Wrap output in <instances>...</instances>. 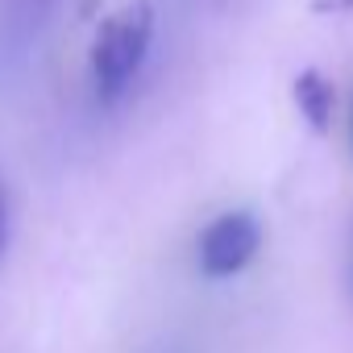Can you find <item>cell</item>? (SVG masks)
Masks as SVG:
<instances>
[{"mask_svg": "<svg viewBox=\"0 0 353 353\" xmlns=\"http://www.w3.org/2000/svg\"><path fill=\"white\" fill-rule=\"evenodd\" d=\"M154 42V5L150 0H133L121 13H112L92 46V79L100 100H117L141 71L145 54Z\"/></svg>", "mask_w": 353, "mask_h": 353, "instance_id": "obj_1", "label": "cell"}, {"mask_svg": "<svg viewBox=\"0 0 353 353\" xmlns=\"http://www.w3.org/2000/svg\"><path fill=\"white\" fill-rule=\"evenodd\" d=\"M262 250V225L254 212H221L200 233V270L204 279H233L241 274Z\"/></svg>", "mask_w": 353, "mask_h": 353, "instance_id": "obj_2", "label": "cell"}, {"mask_svg": "<svg viewBox=\"0 0 353 353\" xmlns=\"http://www.w3.org/2000/svg\"><path fill=\"white\" fill-rule=\"evenodd\" d=\"M291 96H295L303 121H307L316 133H328V125H332V108H336V88H332V79H328L324 71L307 67V71L295 75Z\"/></svg>", "mask_w": 353, "mask_h": 353, "instance_id": "obj_3", "label": "cell"}, {"mask_svg": "<svg viewBox=\"0 0 353 353\" xmlns=\"http://www.w3.org/2000/svg\"><path fill=\"white\" fill-rule=\"evenodd\" d=\"M316 9L320 13H345V9H353V0H316Z\"/></svg>", "mask_w": 353, "mask_h": 353, "instance_id": "obj_4", "label": "cell"}, {"mask_svg": "<svg viewBox=\"0 0 353 353\" xmlns=\"http://www.w3.org/2000/svg\"><path fill=\"white\" fill-rule=\"evenodd\" d=\"M9 241V208H5V192H0V250Z\"/></svg>", "mask_w": 353, "mask_h": 353, "instance_id": "obj_5", "label": "cell"}, {"mask_svg": "<svg viewBox=\"0 0 353 353\" xmlns=\"http://www.w3.org/2000/svg\"><path fill=\"white\" fill-rule=\"evenodd\" d=\"M349 125H353V117H349Z\"/></svg>", "mask_w": 353, "mask_h": 353, "instance_id": "obj_6", "label": "cell"}]
</instances>
